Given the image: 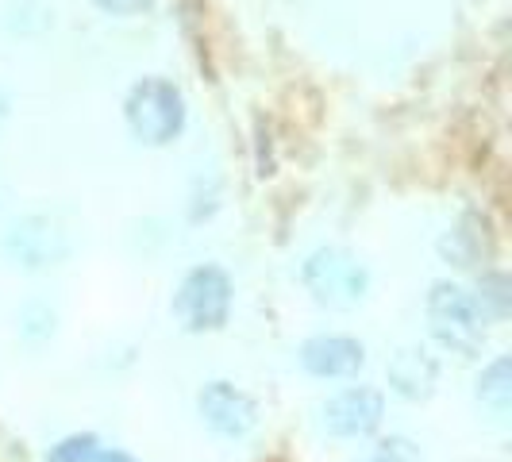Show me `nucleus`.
I'll return each mask as SVG.
<instances>
[{
    "label": "nucleus",
    "mask_w": 512,
    "mask_h": 462,
    "mask_svg": "<svg viewBox=\"0 0 512 462\" xmlns=\"http://www.w3.org/2000/svg\"><path fill=\"white\" fill-rule=\"evenodd\" d=\"M486 316L474 301V293H466L455 282H436L428 293V328L436 335L443 351L459 355V359H474L486 343Z\"/></svg>",
    "instance_id": "1"
},
{
    "label": "nucleus",
    "mask_w": 512,
    "mask_h": 462,
    "mask_svg": "<svg viewBox=\"0 0 512 462\" xmlns=\"http://www.w3.org/2000/svg\"><path fill=\"white\" fill-rule=\"evenodd\" d=\"M124 116H128V128L139 143L166 147L185 128V97L166 77H143V81L131 85L128 101H124Z\"/></svg>",
    "instance_id": "2"
},
{
    "label": "nucleus",
    "mask_w": 512,
    "mask_h": 462,
    "mask_svg": "<svg viewBox=\"0 0 512 462\" xmlns=\"http://www.w3.org/2000/svg\"><path fill=\"white\" fill-rule=\"evenodd\" d=\"M301 282L312 293V301L324 308H355L370 289V274L355 255L339 247H320L305 258Z\"/></svg>",
    "instance_id": "3"
},
{
    "label": "nucleus",
    "mask_w": 512,
    "mask_h": 462,
    "mask_svg": "<svg viewBox=\"0 0 512 462\" xmlns=\"http://www.w3.org/2000/svg\"><path fill=\"white\" fill-rule=\"evenodd\" d=\"M174 320L185 332H216L228 324L231 278L220 266H197L174 293Z\"/></svg>",
    "instance_id": "4"
},
{
    "label": "nucleus",
    "mask_w": 512,
    "mask_h": 462,
    "mask_svg": "<svg viewBox=\"0 0 512 462\" xmlns=\"http://www.w3.org/2000/svg\"><path fill=\"white\" fill-rule=\"evenodd\" d=\"M385 416V397L370 385H351L343 393H335L324 401L320 420L335 439H366L382 428Z\"/></svg>",
    "instance_id": "5"
},
{
    "label": "nucleus",
    "mask_w": 512,
    "mask_h": 462,
    "mask_svg": "<svg viewBox=\"0 0 512 462\" xmlns=\"http://www.w3.org/2000/svg\"><path fill=\"white\" fill-rule=\"evenodd\" d=\"M4 255L12 258L20 270H47V266H58L70 255V243H66V235L58 231L54 220L24 216L4 231Z\"/></svg>",
    "instance_id": "6"
},
{
    "label": "nucleus",
    "mask_w": 512,
    "mask_h": 462,
    "mask_svg": "<svg viewBox=\"0 0 512 462\" xmlns=\"http://www.w3.org/2000/svg\"><path fill=\"white\" fill-rule=\"evenodd\" d=\"M197 409L205 420L208 432L224 439H243L247 432H255L258 424V405L228 382H208L197 397Z\"/></svg>",
    "instance_id": "7"
},
{
    "label": "nucleus",
    "mask_w": 512,
    "mask_h": 462,
    "mask_svg": "<svg viewBox=\"0 0 512 462\" xmlns=\"http://www.w3.org/2000/svg\"><path fill=\"white\" fill-rule=\"evenodd\" d=\"M301 366L312 378H355L366 366V347L351 335H312L301 343Z\"/></svg>",
    "instance_id": "8"
},
{
    "label": "nucleus",
    "mask_w": 512,
    "mask_h": 462,
    "mask_svg": "<svg viewBox=\"0 0 512 462\" xmlns=\"http://www.w3.org/2000/svg\"><path fill=\"white\" fill-rule=\"evenodd\" d=\"M389 389L405 401H428L439 385V362L424 347H401L385 366Z\"/></svg>",
    "instance_id": "9"
},
{
    "label": "nucleus",
    "mask_w": 512,
    "mask_h": 462,
    "mask_svg": "<svg viewBox=\"0 0 512 462\" xmlns=\"http://www.w3.org/2000/svg\"><path fill=\"white\" fill-rule=\"evenodd\" d=\"M489 251H493V243H489V224L482 216H466L462 224H455L439 239V255L447 258V266H459V270L482 266V258H489Z\"/></svg>",
    "instance_id": "10"
},
{
    "label": "nucleus",
    "mask_w": 512,
    "mask_h": 462,
    "mask_svg": "<svg viewBox=\"0 0 512 462\" xmlns=\"http://www.w3.org/2000/svg\"><path fill=\"white\" fill-rule=\"evenodd\" d=\"M478 401L486 405L497 420H505L512 409V359L509 355H501V359H493L482 370V378H478Z\"/></svg>",
    "instance_id": "11"
},
{
    "label": "nucleus",
    "mask_w": 512,
    "mask_h": 462,
    "mask_svg": "<svg viewBox=\"0 0 512 462\" xmlns=\"http://www.w3.org/2000/svg\"><path fill=\"white\" fill-rule=\"evenodd\" d=\"M474 301H478V308H482V316H486L489 324H501V320H509L512 312V282L505 274H482Z\"/></svg>",
    "instance_id": "12"
},
{
    "label": "nucleus",
    "mask_w": 512,
    "mask_h": 462,
    "mask_svg": "<svg viewBox=\"0 0 512 462\" xmlns=\"http://www.w3.org/2000/svg\"><path fill=\"white\" fill-rule=\"evenodd\" d=\"M20 332H24V339H31V343L47 339V335L54 332V308L43 305V301L24 305V312H20Z\"/></svg>",
    "instance_id": "13"
},
{
    "label": "nucleus",
    "mask_w": 512,
    "mask_h": 462,
    "mask_svg": "<svg viewBox=\"0 0 512 462\" xmlns=\"http://www.w3.org/2000/svg\"><path fill=\"white\" fill-rule=\"evenodd\" d=\"M101 451V443H97V436H70L62 439L58 447H51V455H47V462H89L93 455Z\"/></svg>",
    "instance_id": "14"
},
{
    "label": "nucleus",
    "mask_w": 512,
    "mask_h": 462,
    "mask_svg": "<svg viewBox=\"0 0 512 462\" xmlns=\"http://www.w3.org/2000/svg\"><path fill=\"white\" fill-rule=\"evenodd\" d=\"M366 462H424V455H420V447H416L412 439L389 436L370 451V459Z\"/></svg>",
    "instance_id": "15"
},
{
    "label": "nucleus",
    "mask_w": 512,
    "mask_h": 462,
    "mask_svg": "<svg viewBox=\"0 0 512 462\" xmlns=\"http://www.w3.org/2000/svg\"><path fill=\"white\" fill-rule=\"evenodd\" d=\"M101 12H112V16H139L147 12L154 0H93Z\"/></svg>",
    "instance_id": "16"
},
{
    "label": "nucleus",
    "mask_w": 512,
    "mask_h": 462,
    "mask_svg": "<svg viewBox=\"0 0 512 462\" xmlns=\"http://www.w3.org/2000/svg\"><path fill=\"white\" fill-rule=\"evenodd\" d=\"M89 462H135V459H131L128 451H112V447H108V451H97Z\"/></svg>",
    "instance_id": "17"
},
{
    "label": "nucleus",
    "mask_w": 512,
    "mask_h": 462,
    "mask_svg": "<svg viewBox=\"0 0 512 462\" xmlns=\"http://www.w3.org/2000/svg\"><path fill=\"white\" fill-rule=\"evenodd\" d=\"M8 116V97H4V89H0V120Z\"/></svg>",
    "instance_id": "18"
}]
</instances>
